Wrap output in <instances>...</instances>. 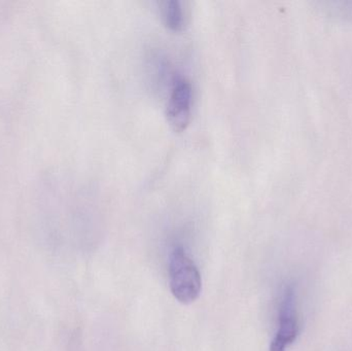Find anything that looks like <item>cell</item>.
Instances as JSON below:
<instances>
[{
	"label": "cell",
	"mask_w": 352,
	"mask_h": 351,
	"mask_svg": "<svg viewBox=\"0 0 352 351\" xmlns=\"http://www.w3.org/2000/svg\"><path fill=\"white\" fill-rule=\"evenodd\" d=\"M169 282L178 302L188 305L199 298L202 288L200 272L182 247H176L169 259Z\"/></svg>",
	"instance_id": "cell-1"
},
{
	"label": "cell",
	"mask_w": 352,
	"mask_h": 351,
	"mask_svg": "<svg viewBox=\"0 0 352 351\" xmlns=\"http://www.w3.org/2000/svg\"><path fill=\"white\" fill-rule=\"evenodd\" d=\"M192 88L184 78H175L167 104V117L175 132H182L192 117Z\"/></svg>",
	"instance_id": "cell-2"
},
{
	"label": "cell",
	"mask_w": 352,
	"mask_h": 351,
	"mask_svg": "<svg viewBox=\"0 0 352 351\" xmlns=\"http://www.w3.org/2000/svg\"><path fill=\"white\" fill-rule=\"evenodd\" d=\"M294 299L293 288H287L281 303L278 331L271 342L270 351H285L297 338L299 326L295 317Z\"/></svg>",
	"instance_id": "cell-3"
},
{
	"label": "cell",
	"mask_w": 352,
	"mask_h": 351,
	"mask_svg": "<svg viewBox=\"0 0 352 351\" xmlns=\"http://www.w3.org/2000/svg\"><path fill=\"white\" fill-rule=\"evenodd\" d=\"M162 16L165 25L170 30L180 31L184 29L186 18L182 2L177 0H168L162 3Z\"/></svg>",
	"instance_id": "cell-4"
}]
</instances>
